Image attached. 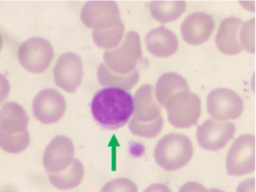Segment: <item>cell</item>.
Instances as JSON below:
<instances>
[{"label":"cell","mask_w":256,"mask_h":192,"mask_svg":"<svg viewBox=\"0 0 256 192\" xmlns=\"http://www.w3.org/2000/svg\"><path fill=\"white\" fill-rule=\"evenodd\" d=\"M150 9L154 17L165 23L175 20L180 16L186 7V1H152L150 3Z\"/></svg>","instance_id":"17"},{"label":"cell","mask_w":256,"mask_h":192,"mask_svg":"<svg viewBox=\"0 0 256 192\" xmlns=\"http://www.w3.org/2000/svg\"><path fill=\"white\" fill-rule=\"evenodd\" d=\"M227 173L230 176H240L254 171L255 138L252 134H244L235 140L226 157Z\"/></svg>","instance_id":"6"},{"label":"cell","mask_w":256,"mask_h":192,"mask_svg":"<svg viewBox=\"0 0 256 192\" xmlns=\"http://www.w3.org/2000/svg\"><path fill=\"white\" fill-rule=\"evenodd\" d=\"M18 58L27 70L34 73L44 71L53 56V49L48 41L40 36H34L22 42L18 49Z\"/></svg>","instance_id":"7"},{"label":"cell","mask_w":256,"mask_h":192,"mask_svg":"<svg viewBox=\"0 0 256 192\" xmlns=\"http://www.w3.org/2000/svg\"><path fill=\"white\" fill-rule=\"evenodd\" d=\"M170 124L177 128H188L196 124L200 115V97L189 90L172 94L164 106Z\"/></svg>","instance_id":"5"},{"label":"cell","mask_w":256,"mask_h":192,"mask_svg":"<svg viewBox=\"0 0 256 192\" xmlns=\"http://www.w3.org/2000/svg\"><path fill=\"white\" fill-rule=\"evenodd\" d=\"M144 192H171L170 189L162 184H154L148 187Z\"/></svg>","instance_id":"23"},{"label":"cell","mask_w":256,"mask_h":192,"mask_svg":"<svg viewBox=\"0 0 256 192\" xmlns=\"http://www.w3.org/2000/svg\"><path fill=\"white\" fill-rule=\"evenodd\" d=\"M209 192H224L218 189H212L209 190Z\"/></svg>","instance_id":"24"},{"label":"cell","mask_w":256,"mask_h":192,"mask_svg":"<svg viewBox=\"0 0 256 192\" xmlns=\"http://www.w3.org/2000/svg\"><path fill=\"white\" fill-rule=\"evenodd\" d=\"M206 107L211 117L224 121L238 118L242 112L244 103L237 93L227 88L220 87L208 94Z\"/></svg>","instance_id":"8"},{"label":"cell","mask_w":256,"mask_h":192,"mask_svg":"<svg viewBox=\"0 0 256 192\" xmlns=\"http://www.w3.org/2000/svg\"><path fill=\"white\" fill-rule=\"evenodd\" d=\"M235 132L232 123L210 119L198 127L196 139L201 148L215 151L223 148L233 138Z\"/></svg>","instance_id":"9"},{"label":"cell","mask_w":256,"mask_h":192,"mask_svg":"<svg viewBox=\"0 0 256 192\" xmlns=\"http://www.w3.org/2000/svg\"><path fill=\"white\" fill-rule=\"evenodd\" d=\"M242 22L241 18L233 15L222 21L215 40L218 48L223 53L234 55L241 51L240 33Z\"/></svg>","instance_id":"13"},{"label":"cell","mask_w":256,"mask_h":192,"mask_svg":"<svg viewBox=\"0 0 256 192\" xmlns=\"http://www.w3.org/2000/svg\"><path fill=\"white\" fill-rule=\"evenodd\" d=\"M153 92L152 85L144 84L136 93L134 113L128 127L136 136L152 138L162 129L164 121L160 108L155 100Z\"/></svg>","instance_id":"3"},{"label":"cell","mask_w":256,"mask_h":192,"mask_svg":"<svg viewBox=\"0 0 256 192\" xmlns=\"http://www.w3.org/2000/svg\"><path fill=\"white\" fill-rule=\"evenodd\" d=\"M91 111L96 122L107 129L119 128L128 122L134 110L132 95L116 86L103 88L94 96Z\"/></svg>","instance_id":"1"},{"label":"cell","mask_w":256,"mask_h":192,"mask_svg":"<svg viewBox=\"0 0 256 192\" xmlns=\"http://www.w3.org/2000/svg\"><path fill=\"white\" fill-rule=\"evenodd\" d=\"M193 154L190 139L182 134L172 133L164 136L158 142L154 157L158 166L164 170L171 171L186 166Z\"/></svg>","instance_id":"4"},{"label":"cell","mask_w":256,"mask_h":192,"mask_svg":"<svg viewBox=\"0 0 256 192\" xmlns=\"http://www.w3.org/2000/svg\"><path fill=\"white\" fill-rule=\"evenodd\" d=\"M178 192H208L202 185L196 182H188L183 185Z\"/></svg>","instance_id":"20"},{"label":"cell","mask_w":256,"mask_h":192,"mask_svg":"<svg viewBox=\"0 0 256 192\" xmlns=\"http://www.w3.org/2000/svg\"><path fill=\"white\" fill-rule=\"evenodd\" d=\"M74 148L71 140L64 136L54 137L46 146L43 156V165L48 175L65 170L74 159Z\"/></svg>","instance_id":"11"},{"label":"cell","mask_w":256,"mask_h":192,"mask_svg":"<svg viewBox=\"0 0 256 192\" xmlns=\"http://www.w3.org/2000/svg\"><path fill=\"white\" fill-rule=\"evenodd\" d=\"M254 17L244 24L240 33L242 48L250 52H254Z\"/></svg>","instance_id":"18"},{"label":"cell","mask_w":256,"mask_h":192,"mask_svg":"<svg viewBox=\"0 0 256 192\" xmlns=\"http://www.w3.org/2000/svg\"><path fill=\"white\" fill-rule=\"evenodd\" d=\"M84 176V168L82 162L74 158L72 164L62 172L48 175L50 183L56 188L66 190L77 187Z\"/></svg>","instance_id":"16"},{"label":"cell","mask_w":256,"mask_h":192,"mask_svg":"<svg viewBox=\"0 0 256 192\" xmlns=\"http://www.w3.org/2000/svg\"><path fill=\"white\" fill-rule=\"evenodd\" d=\"M10 91V84L6 78L0 73V105L7 98Z\"/></svg>","instance_id":"21"},{"label":"cell","mask_w":256,"mask_h":192,"mask_svg":"<svg viewBox=\"0 0 256 192\" xmlns=\"http://www.w3.org/2000/svg\"><path fill=\"white\" fill-rule=\"evenodd\" d=\"M255 180L254 178L247 179L238 186L236 192H254Z\"/></svg>","instance_id":"22"},{"label":"cell","mask_w":256,"mask_h":192,"mask_svg":"<svg viewBox=\"0 0 256 192\" xmlns=\"http://www.w3.org/2000/svg\"><path fill=\"white\" fill-rule=\"evenodd\" d=\"M66 109L64 97L57 90L44 89L35 96L32 102V111L35 118L43 124H49L58 121Z\"/></svg>","instance_id":"10"},{"label":"cell","mask_w":256,"mask_h":192,"mask_svg":"<svg viewBox=\"0 0 256 192\" xmlns=\"http://www.w3.org/2000/svg\"><path fill=\"white\" fill-rule=\"evenodd\" d=\"M214 21L208 13L197 11L188 15L181 25L182 35L186 42L198 45L210 37L213 31Z\"/></svg>","instance_id":"12"},{"label":"cell","mask_w":256,"mask_h":192,"mask_svg":"<svg viewBox=\"0 0 256 192\" xmlns=\"http://www.w3.org/2000/svg\"><path fill=\"white\" fill-rule=\"evenodd\" d=\"M182 90H189L186 80L178 73L166 72L162 74L156 82V96L158 102L164 106L172 94Z\"/></svg>","instance_id":"15"},{"label":"cell","mask_w":256,"mask_h":192,"mask_svg":"<svg viewBox=\"0 0 256 192\" xmlns=\"http://www.w3.org/2000/svg\"><path fill=\"white\" fill-rule=\"evenodd\" d=\"M2 36L0 34V51L2 49Z\"/></svg>","instance_id":"25"},{"label":"cell","mask_w":256,"mask_h":192,"mask_svg":"<svg viewBox=\"0 0 256 192\" xmlns=\"http://www.w3.org/2000/svg\"><path fill=\"white\" fill-rule=\"evenodd\" d=\"M29 118L22 107L15 102L4 104L0 110V147L13 154L28 146L30 138L27 129Z\"/></svg>","instance_id":"2"},{"label":"cell","mask_w":256,"mask_h":192,"mask_svg":"<svg viewBox=\"0 0 256 192\" xmlns=\"http://www.w3.org/2000/svg\"><path fill=\"white\" fill-rule=\"evenodd\" d=\"M146 46L150 53L158 57L173 54L178 47L176 34L164 25L150 30L145 37Z\"/></svg>","instance_id":"14"},{"label":"cell","mask_w":256,"mask_h":192,"mask_svg":"<svg viewBox=\"0 0 256 192\" xmlns=\"http://www.w3.org/2000/svg\"><path fill=\"white\" fill-rule=\"evenodd\" d=\"M100 192H138V189L132 181L125 178H120L106 183Z\"/></svg>","instance_id":"19"}]
</instances>
